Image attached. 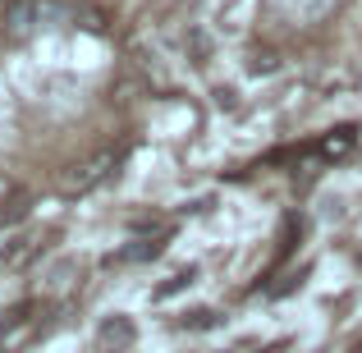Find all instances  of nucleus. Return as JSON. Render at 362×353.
Here are the masks:
<instances>
[{
	"mask_svg": "<svg viewBox=\"0 0 362 353\" xmlns=\"http://www.w3.org/2000/svg\"><path fill=\"white\" fill-rule=\"evenodd\" d=\"M60 23H69V5L64 0H14L5 9V33L14 42H33L42 33H55Z\"/></svg>",
	"mask_w": 362,
	"mask_h": 353,
	"instance_id": "f257e3e1",
	"label": "nucleus"
},
{
	"mask_svg": "<svg viewBox=\"0 0 362 353\" xmlns=\"http://www.w3.org/2000/svg\"><path fill=\"white\" fill-rule=\"evenodd\" d=\"M115 166H119V151H101L97 161H88V166H83V175H74L69 184H64V193H88V188H97Z\"/></svg>",
	"mask_w": 362,
	"mask_h": 353,
	"instance_id": "f03ea898",
	"label": "nucleus"
}]
</instances>
